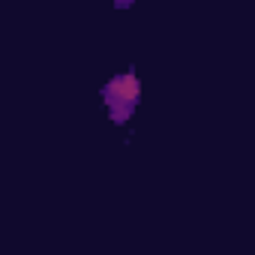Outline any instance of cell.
<instances>
[{
  "label": "cell",
  "instance_id": "1",
  "mask_svg": "<svg viewBox=\"0 0 255 255\" xmlns=\"http://www.w3.org/2000/svg\"><path fill=\"white\" fill-rule=\"evenodd\" d=\"M138 93H141V87H138V78L135 75H120V78H114L108 84V96L117 99V102H126V105L135 102Z\"/></svg>",
  "mask_w": 255,
  "mask_h": 255
}]
</instances>
